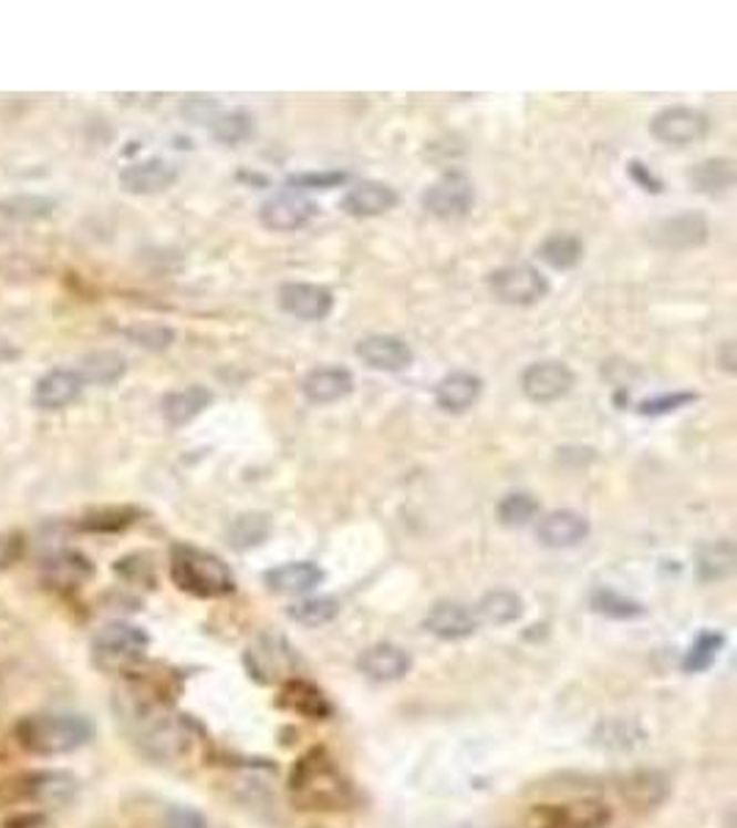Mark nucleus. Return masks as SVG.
<instances>
[{"instance_id":"cd10ccee","label":"nucleus","mask_w":737,"mask_h":828,"mask_svg":"<svg viewBox=\"0 0 737 828\" xmlns=\"http://www.w3.org/2000/svg\"><path fill=\"white\" fill-rule=\"evenodd\" d=\"M279 704L295 715H304L310 721H321L332 715V704L323 696L321 687H315L307 680H288L282 693H279Z\"/></svg>"},{"instance_id":"20e7f679","label":"nucleus","mask_w":737,"mask_h":828,"mask_svg":"<svg viewBox=\"0 0 737 828\" xmlns=\"http://www.w3.org/2000/svg\"><path fill=\"white\" fill-rule=\"evenodd\" d=\"M172 580L186 594L199 600H219L236 591V575L219 556L191 545H177L169 563Z\"/></svg>"},{"instance_id":"3c124183","label":"nucleus","mask_w":737,"mask_h":828,"mask_svg":"<svg viewBox=\"0 0 737 828\" xmlns=\"http://www.w3.org/2000/svg\"><path fill=\"white\" fill-rule=\"evenodd\" d=\"M44 820L39 815H22V818L9 820L3 828H42Z\"/></svg>"},{"instance_id":"79ce46f5","label":"nucleus","mask_w":737,"mask_h":828,"mask_svg":"<svg viewBox=\"0 0 737 828\" xmlns=\"http://www.w3.org/2000/svg\"><path fill=\"white\" fill-rule=\"evenodd\" d=\"M699 395L691 393V390H674V393H663L655 395V399H646L639 404V414L641 417H663V414H674L685 406L696 404Z\"/></svg>"},{"instance_id":"c9c22d12","label":"nucleus","mask_w":737,"mask_h":828,"mask_svg":"<svg viewBox=\"0 0 737 828\" xmlns=\"http://www.w3.org/2000/svg\"><path fill=\"white\" fill-rule=\"evenodd\" d=\"M138 511L131 506H111V508H97V511H89L86 517L77 522V528L86 530V534H120V530L131 528L136 522Z\"/></svg>"},{"instance_id":"a211bd4d","label":"nucleus","mask_w":737,"mask_h":828,"mask_svg":"<svg viewBox=\"0 0 737 828\" xmlns=\"http://www.w3.org/2000/svg\"><path fill=\"white\" fill-rule=\"evenodd\" d=\"M246 665L260 682H279L293 671V649L282 638L262 635L246 652Z\"/></svg>"},{"instance_id":"c756f323","label":"nucleus","mask_w":737,"mask_h":828,"mask_svg":"<svg viewBox=\"0 0 737 828\" xmlns=\"http://www.w3.org/2000/svg\"><path fill=\"white\" fill-rule=\"evenodd\" d=\"M585 246L572 232H552L539 244V260L552 271H572L583 262Z\"/></svg>"},{"instance_id":"a18cd8bd","label":"nucleus","mask_w":737,"mask_h":828,"mask_svg":"<svg viewBox=\"0 0 737 828\" xmlns=\"http://www.w3.org/2000/svg\"><path fill=\"white\" fill-rule=\"evenodd\" d=\"M345 180H349V175H345V172H321V175H315V172H312V175L290 177L288 186L293 188V192H295V188H299V192H329V188L343 186Z\"/></svg>"},{"instance_id":"2eb2a0df","label":"nucleus","mask_w":737,"mask_h":828,"mask_svg":"<svg viewBox=\"0 0 737 828\" xmlns=\"http://www.w3.org/2000/svg\"><path fill=\"white\" fill-rule=\"evenodd\" d=\"M652 244L661 249L672 251H688L696 246H705L710 238V224L702 213H679V216L663 218L652 227L650 232Z\"/></svg>"},{"instance_id":"1a4fd4ad","label":"nucleus","mask_w":737,"mask_h":828,"mask_svg":"<svg viewBox=\"0 0 737 828\" xmlns=\"http://www.w3.org/2000/svg\"><path fill=\"white\" fill-rule=\"evenodd\" d=\"M650 133L668 147H691V144L705 142L710 133V120L691 105H668L652 116Z\"/></svg>"},{"instance_id":"473e14b6","label":"nucleus","mask_w":737,"mask_h":828,"mask_svg":"<svg viewBox=\"0 0 737 828\" xmlns=\"http://www.w3.org/2000/svg\"><path fill=\"white\" fill-rule=\"evenodd\" d=\"M737 567V552L733 541H716V545L702 547L699 552V578L705 583H722L733 578Z\"/></svg>"},{"instance_id":"37998d69","label":"nucleus","mask_w":737,"mask_h":828,"mask_svg":"<svg viewBox=\"0 0 737 828\" xmlns=\"http://www.w3.org/2000/svg\"><path fill=\"white\" fill-rule=\"evenodd\" d=\"M125 334L147 351H166L175 343V332L169 327H160V323H136V327L125 329Z\"/></svg>"},{"instance_id":"c03bdc74","label":"nucleus","mask_w":737,"mask_h":828,"mask_svg":"<svg viewBox=\"0 0 737 828\" xmlns=\"http://www.w3.org/2000/svg\"><path fill=\"white\" fill-rule=\"evenodd\" d=\"M624 793H627L630 798H635L639 804H655L666 796V782L655 774H641L627 782V790Z\"/></svg>"},{"instance_id":"4c0bfd02","label":"nucleus","mask_w":737,"mask_h":828,"mask_svg":"<svg viewBox=\"0 0 737 828\" xmlns=\"http://www.w3.org/2000/svg\"><path fill=\"white\" fill-rule=\"evenodd\" d=\"M724 643H727L724 632H716V630L699 632V635H696V641L691 643L688 654H685L683 669L688 671V674H699V671H707L718 660Z\"/></svg>"},{"instance_id":"c85d7f7f","label":"nucleus","mask_w":737,"mask_h":828,"mask_svg":"<svg viewBox=\"0 0 737 828\" xmlns=\"http://www.w3.org/2000/svg\"><path fill=\"white\" fill-rule=\"evenodd\" d=\"M688 183L696 194L722 197L735 186V164L729 158H707L688 172Z\"/></svg>"},{"instance_id":"ddd939ff","label":"nucleus","mask_w":737,"mask_h":828,"mask_svg":"<svg viewBox=\"0 0 737 828\" xmlns=\"http://www.w3.org/2000/svg\"><path fill=\"white\" fill-rule=\"evenodd\" d=\"M591 534V522L572 508H558L536 522V541L547 550H572Z\"/></svg>"},{"instance_id":"e433bc0d","label":"nucleus","mask_w":737,"mask_h":828,"mask_svg":"<svg viewBox=\"0 0 737 828\" xmlns=\"http://www.w3.org/2000/svg\"><path fill=\"white\" fill-rule=\"evenodd\" d=\"M210 131H214V136L219 138L221 144L238 147V144L249 142V138L255 136V116L243 108L227 111V114H219L210 122Z\"/></svg>"},{"instance_id":"dca6fc26","label":"nucleus","mask_w":737,"mask_h":828,"mask_svg":"<svg viewBox=\"0 0 737 828\" xmlns=\"http://www.w3.org/2000/svg\"><path fill=\"white\" fill-rule=\"evenodd\" d=\"M180 172L172 161L166 158H144L136 164H127L120 172V186L127 194H136V197H153V194L169 192L177 183Z\"/></svg>"},{"instance_id":"b1692460","label":"nucleus","mask_w":737,"mask_h":828,"mask_svg":"<svg viewBox=\"0 0 737 828\" xmlns=\"http://www.w3.org/2000/svg\"><path fill=\"white\" fill-rule=\"evenodd\" d=\"M398 205V192L387 183L378 180H362L343 197V210L351 218H376L390 213Z\"/></svg>"},{"instance_id":"0eeeda50","label":"nucleus","mask_w":737,"mask_h":828,"mask_svg":"<svg viewBox=\"0 0 737 828\" xmlns=\"http://www.w3.org/2000/svg\"><path fill=\"white\" fill-rule=\"evenodd\" d=\"M487 288L500 304L508 307L539 304L550 293V282H547L544 273L539 268L528 266V262H513V266H502L491 271L487 277Z\"/></svg>"},{"instance_id":"6e6552de","label":"nucleus","mask_w":737,"mask_h":828,"mask_svg":"<svg viewBox=\"0 0 737 828\" xmlns=\"http://www.w3.org/2000/svg\"><path fill=\"white\" fill-rule=\"evenodd\" d=\"M421 205L428 216L456 221V218H465L476 205V186L465 172H445L423 192Z\"/></svg>"},{"instance_id":"f3484780","label":"nucleus","mask_w":737,"mask_h":828,"mask_svg":"<svg viewBox=\"0 0 737 828\" xmlns=\"http://www.w3.org/2000/svg\"><path fill=\"white\" fill-rule=\"evenodd\" d=\"M260 224L266 229H273V232H293V229L307 227L312 218L318 216V205L310 203L307 197L295 192H284L277 194V197L266 199L260 205Z\"/></svg>"},{"instance_id":"f257e3e1","label":"nucleus","mask_w":737,"mask_h":828,"mask_svg":"<svg viewBox=\"0 0 737 828\" xmlns=\"http://www.w3.org/2000/svg\"><path fill=\"white\" fill-rule=\"evenodd\" d=\"M290 793L301 809L338 813L354 804V787L340 774L326 752H310L295 763L290 774Z\"/></svg>"},{"instance_id":"f03ea898","label":"nucleus","mask_w":737,"mask_h":828,"mask_svg":"<svg viewBox=\"0 0 737 828\" xmlns=\"http://www.w3.org/2000/svg\"><path fill=\"white\" fill-rule=\"evenodd\" d=\"M131 721L136 726V741L149 757L180 759L191 752L194 735L191 724L180 715L169 713L158 698L133 696Z\"/></svg>"},{"instance_id":"2f4dec72","label":"nucleus","mask_w":737,"mask_h":828,"mask_svg":"<svg viewBox=\"0 0 737 828\" xmlns=\"http://www.w3.org/2000/svg\"><path fill=\"white\" fill-rule=\"evenodd\" d=\"M81 379L83 384H97V387H111L120 382L127 373V360L116 351H94V354L83 356L81 362Z\"/></svg>"},{"instance_id":"7c9ffc66","label":"nucleus","mask_w":737,"mask_h":828,"mask_svg":"<svg viewBox=\"0 0 737 828\" xmlns=\"http://www.w3.org/2000/svg\"><path fill=\"white\" fill-rule=\"evenodd\" d=\"M522 597L513 594V591L497 589L481 597V602L476 606V619L478 624H491V627H506L513 624L517 619H522Z\"/></svg>"},{"instance_id":"412c9836","label":"nucleus","mask_w":737,"mask_h":828,"mask_svg":"<svg viewBox=\"0 0 737 828\" xmlns=\"http://www.w3.org/2000/svg\"><path fill=\"white\" fill-rule=\"evenodd\" d=\"M484 395V379L470 371H454L434 387V404L448 414H465Z\"/></svg>"},{"instance_id":"6ab92c4d","label":"nucleus","mask_w":737,"mask_h":828,"mask_svg":"<svg viewBox=\"0 0 737 828\" xmlns=\"http://www.w3.org/2000/svg\"><path fill=\"white\" fill-rule=\"evenodd\" d=\"M354 393V373L343 365H321L312 368L301 379V395L315 406L338 404Z\"/></svg>"},{"instance_id":"bb28decb","label":"nucleus","mask_w":737,"mask_h":828,"mask_svg":"<svg viewBox=\"0 0 737 828\" xmlns=\"http://www.w3.org/2000/svg\"><path fill=\"white\" fill-rule=\"evenodd\" d=\"M321 583H323V569L310 561L282 563V567L266 572V586L273 591V594L299 597V594H307V591H312Z\"/></svg>"},{"instance_id":"a19ab883","label":"nucleus","mask_w":737,"mask_h":828,"mask_svg":"<svg viewBox=\"0 0 737 828\" xmlns=\"http://www.w3.org/2000/svg\"><path fill=\"white\" fill-rule=\"evenodd\" d=\"M591 608H594V613H600V617L619 619V621L646 617V608L641 606V602L627 600V597L616 594V591H611V589L596 591V594L591 597Z\"/></svg>"},{"instance_id":"5701e85b","label":"nucleus","mask_w":737,"mask_h":828,"mask_svg":"<svg viewBox=\"0 0 737 828\" xmlns=\"http://www.w3.org/2000/svg\"><path fill=\"white\" fill-rule=\"evenodd\" d=\"M360 671L373 682H398L412 671V658L395 643H373L362 652Z\"/></svg>"},{"instance_id":"4468645a","label":"nucleus","mask_w":737,"mask_h":828,"mask_svg":"<svg viewBox=\"0 0 737 828\" xmlns=\"http://www.w3.org/2000/svg\"><path fill=\"white\" fill-rule=\"evenodd\" d=\"M354 354L360 356L362 365L378 373H401L415 362L412 345L395 334H367L356 343Z\"/></svg>"},{"instance_id":"7ed1b4c3","label":"nucleus","mask_w":737,"mask_h":828,"mask_svg":"<svg viewBox=\"0 0 737 828\" xmlns=\"http://www.w3.org/2000/svg\"><path fill=\"white\" fill-rule=\"evenodd\" d=\"M94 735L92 721L83 715L39 713L25 715L14 726V737L33 757H61L86 746Z\"/></svg>"},{"instance_id":"72a5a7b5","label":"nucleus","mask_w":737,"mask_h":828,"mask_svg":"<svg viewBox=\"0 0 737 828\" xmlns=\"http://www.w3.org/2000/svg\"><path fill=\"white\" fill-rule=\"evenodd\" d=\"M55 199L44 194H14V197L0 199V216L11 221H39L53 213Z\"/></svg>"},{"instance_id":"a878e982","label":"nucleus","mask_w":737,"mask_h":828,"mask_svg":"<svg viewBox=\"0 0 737 828\" xmlns=\"http://www.w3.org/2000/svg\"><path fill=\"white\" fill-rule=\"evenodd\" d=\"M591 746L600 748V752H635L639 746H644L646 732L641 729V724L630 718H602L600 724L591 729Z\"/></svg>"},{"instance_id":"de8ad7c7","label":"nucleus","mask_w":737,"mask_h":828,"mask_svg":"<svg viewBox=\"0 0 737 828\" xmlns=\"http://www.w3.org/2000/svg\"><path fill=\"white\" fill-rule=\"evenodd\" d=\"M25 552V539L20 534H0V569H9Z\"/></svg>"},{"instance_id":"393cba45","label":"nucleus","mask_w":737,"mask_h":828,"mask_svg":"<svg viewBox=\"0 0 737 828\" xmlns=\"http://www.w3.org/2000/svg\"><path fill=\"white\" fill-rule=\"evenodd\" d=\"M210 404H214V393H210L208 387H203V384H191V387H183L164 395V401H160V414H164L166 425L183 428V425L194 423Z\"/></svg>"},{"instance_id":"9b49d317","label":"nucleus","mask_w":737,"mask_h":828,"mask_svg":"<svg viewBox=\"0 0 737 828\" xmlns=\"http://www.w3.org/2000/svg\"><path fill=\"white\" fill-rule=\"evenodd\" d=\"M519 387H522L525 399L533 401V404H556V401L567 399L572 393L574 371L567 362L558 360L533 362L522 371Z\"/></svg>"},{"instance_id":"8fccbe9b","label":"nucleus","mask_w":737,"mask_h":828,"mask_svg":"<svg viewBox=\"0 0 737 828\" xmlns=\"http://www.w3.org/2000/svg\"><path fill=\"white\" fill-rule=\"evenodd\" d=\"M718 360H722L724 371L735 373V343H733V340H727V343L722 345V351H718Z\"/></svg>"},{"instance_id":"4be33fe9","label":"nucleus","mask_w":737,"mask_h":828,"mask_svg":"<svg viewBox=\"0 0 737 828\" xmlns=\"http://www.w3.org/2000/svg\"><path fill=\"white\" fill-rule=\"evenodd\" d=\"M423 627H426L434 638H439V641H465V638H470L473 632L478 630V619L476 611H470V608L461 606V602L443 600L426 613Z\"/></svg>"},{"instance_id":"09e8293b","label":"nucleus","mask_w":737,"mask_h":828,"mask_svg":"<svg viewBox=\"0 0 737 828\" xmlns=\"http://www.w3.org/2000/svg\"><path fill=\"white\" fill-rule=\"evenodd\" d=\"M166 828H208L205 818L188 807H172L166 815Z\"/></svg>"},{"instance_id":"49530a36","label":"nucleus","mask_w":737,"mask_h":828,"mask_svg":"<svg viewBox=\"0 0 737 828\" xmlns=\"http://www.w3.org/2000/svg\"><path fill=\"white\" fill-rule=\"evenodd\" d=\"M627 175H630V180H633L635 186L641 188V192H650V194H661L663 192V183L657 180V177L652 175L650 166L641 164V161H630Z\"/></svg>"},{"instance_id":"39448f33","label":"nucleus","mask_w":737,"mask_h":828,"mask_svg":"<svg viewBox=\"0 0 737 828\" xmlns=\"http://www.w3.org/2000/svg\"><path fill=\"white\" fill-rule=\"evenodd\" d=\"M77 779L66 770H37V774L17 776L0 782V807L9 804H39V807H64L75 801Z\"/></svg>"},{"instance_id":"f704fd0d","label":"nucleus","mask_w":737,"mask_h":828,"mask_svg":"<svg viewBox=\"0 0 737 828\" xmlns=\"http://www.w3.org/2000/svg\"><path fill=\"white\" fill-rule=\"evenodd\" d=\"M271 534V522H268L266 514H241L236 522L230 525L227 530V539H230V547L238 552L251 550V547H260L262 541L268 539Z\"/></svg>"},{"instance_id":"aec40b11","label":"nucleus","mask_w":737,"mask_h":828,"mask_svg":"<svg viewBox=\"0 0 737 828\" xmlns=\"http://www.w3.org/2000/svg\"><path fill=\"white\" fill-rule=\"evenodd\" d=\"M83 387L86 384H83L81 373L72 371V368H53L33 387V406L44 412L66 410V406L81 399Z\"/></svg>"},{"instance_id":"f8f14e48","label":"nucleus","mask_w":737,"mask_h":828,"mask_svg":"<svg viewBox=\"0 0 737 828\" xmlns=\"http://www.w3.org/2000/svg\"><path fill=\"white\" fill-rule=\"evenodd\" d=\"M279 310L299 321H326L334 310V293L323 284L312 282H284L277 293Z\"/></svg>"},{"instance_id":"ea45409f","label":"nucleus","mask_w":737,"mask_h":828,"mask_svg":"<svg viewBox=\"0 0 737 828\" xmlns=\"http://www.w3.org/2000/svg\"><path fill=\"white\" fill-rule=\"evenodd\" d=\"M340 602L334 597H307L288 608V617L301 627H323L338 619Z\"/></svg>"},{"instance_id":"58836bf2","label":"nucleus","mask_w":737,"mask_h":828,"mask_svg":"<svg viewBox=\"0 0 737 828\" xmlns=\"http://www.w3.org/2000/svg\"><path fill=\"white\" fill-rule=\"evenodd\" d=\"M539 517V500L528 491H511L497 503V519L506 528H525Z\"/></svg>"},{"instance_id":"423d86ee","label":"nucleus","mask_w":737,"mask_h":828,"mask_svg":"<svg viewBox=\"0 0 737 828\" xmlns=\"http://www.w3.org/2000/svg\"><path fill=\"white\" fill-rule=\"evenodd\" d=\"M149 646V638L142 627L127 624V621H111L94 635L92 649L94 660L105 671H125L144 658Z\"/></svg>"},{"instance_id":"9d476101","label":"nucleus","mask_w":737,"mask_h":828,"mask_svg":"<svg viewBox=\"0 0 737 828\" xmlns=\"http://www.w3.org/2000/svg\"><path fill=\"white\" fill-rule=\"evenodd\" d=\"M613 813L605 801L583 798L572 804H550V807H536L530 813L533 828H605L611 824Z\"/></svg>"}]
</instances>
